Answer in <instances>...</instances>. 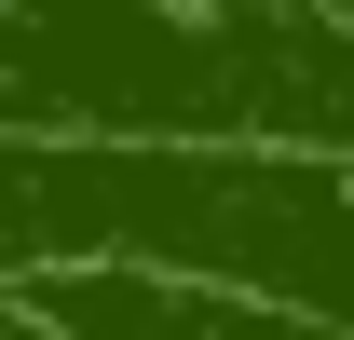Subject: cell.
I'll list each match as a JSON object with an SVG mask.
<instances>
[{"mask_svg":"<svg viewBox=\"0 0 354 340\" xmlns=\"http://www.w3.org/2000/svg\"><path fill=\"white\" fill-rule=\"evenodd\" d=\"M28 313H55L68 340H327L300 313H272L245 286H205V272H150V258H68V272H28Z\"/></svg>","mask_w":354,"mask_h":340,"instance_id":"cell-1","label":"cell"},{"mask_svg":"<svg viewBox=\"0 0 354 340\" xmlns=\"http://www.w3.org/2000/svg\"><path fill=\"white\" fill-rule=\"evenodd\" d=\"M313 14H327V28H354V0H313Z\"/></svg>","mask_w":354,"mask_h":340,"instance_id":"cell-3","label":"cell"},{"mask_svg":"<svg viewBox=\"0 0 354 340\" xmlns=\"http://www.w3.org/2000/svg\"><path fill=\"white\" fill-rule=\"evenodd\" d=\"M0 340H68V327H55V313H28V299L0 286Z\"/></svg>","mask_w":354,"mask_h":340,"instance_id":"cell-2","label":"cell"}]
</instances>
